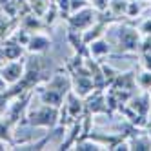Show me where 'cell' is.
I'll return each mask as SVG.
<instances>
[{"instance_id": "1", "label": "cell", "mask_w": 151, "mask_h": 151, "mask_svg": "<svg viewBox=\"0 0 151 151\" xmlns=\"http://www.w3.org/2000/svg\"><path fill=\"white\" fill-rule=\"evenodd\" d=\"M58 116H60V107L42 104L37 109H27L22 124H27L31 127H46V129H55L58 126Z\"/></svg>"}, {"instance_id": "2", "label": "cell", "mask_w": 151, "mask_h": 151, "mask_svg": "<svg viewBox=\"0 0 151 151\" xmlns=\"http://www.w3.org/2000/svg\"><path fill=\"white\" fill-rule=\"evenodd\" d=\"M142 35H140L138 27H131V26H120L116 31V44L118 49L124 53H137Z\"/></svg>"}, {"instance_id": "3", "label": "cell", "mask_w": 151, "mask_h": 151, "mask_svg": "<svg viewBox=\"0 0 151 151\" xmlns=\"http://www.w3.org/2000/svg\"><path fill=\"white\" fill-rule=\"evenodd\" d=\"M95 17H96V11H95L91 6L82 7V9L71 13V15L66 18V20H68V27L77 29V31H86L89 26H93V24L96 22Z\"/></svg>"}, {"instance_id": "4", "label": "cell", "mask_w": 151, "mask_h": 151, "mask_svg": "<svg viewBox=\"0 0 151 151\" xmlns=\"http://www.w3.org/2000/svg\"><path fill=\"white\" fill-rule=\"evenodd\" d=\"M84 107L91 115H111L106 102V89H93L84 99Z\"/></svg>"}, {"instance_id": "5", "label": "cell", "mask_w": 151, "mask_h": 151, "mask_svg": "<svg viewBox=\"0 0 151 151\" xmlns=\"http://www.w3.org/2000/svg\"><path fill=\"white\" fill-rule=\"evenodd\" d=\"M24 71H26V58L7 60L0 66V75H2V78L7 82V86L17 84L24 77Z\"/></svg>"}, {"instance_id": "6", "label": "cell", "mask_w": 151, "mask_h": 151, "mask_svg": "<svg viewBox=\"0 0 151 151\" xmlns=\"http://www.w3.org/2000/svg\"><path fill=\"white\" fill-rule=\"evenodd\" d=\"M95 89V84L89 73H73L71 75V91L86 99Z\"/></svg>"}, {"instance_id": "7", "label": "cell", "mask_w": 151, "mask_h": 151, "mask_svg": "<svg viewBox=\"0 0 151 151\" xmlns=\"http://www.w3.org/2000/svg\"><path fill=\"white\" fill-rule=\"evenodd\" d=\"M49 47H51V38L42 31H37V33H31L26 51L31 53V55H44Z\"/></svg>"}, {"instance_id": "8", "label": "cell", "mask_w": 151, "mask_h": 151, "mask_svg": "<svg viewBox=\"0 0 151 151\" xmlns=\"http://www.w3.org/2000/svg\"><path fill=\"white\" fill-rule=\"evenodd\" d=\"M88 53H89V57L95 58V60H102L104 57H107L111 53V44L107 42V38L100 37V38H95L93 42H89L88 44Z\"/></svg>"}, {"instance_id": "9", "label": "cell", "mask_w": 151, "mask_h": 151, "mask_svg": "<svg viewBox=\"0 0 151 151\" xmlns=\"http://www.w3.org/2000/svg\"><path fill=\"white\" fill-rule=\"evenodd\" d=\"M26 53V46H22V44H18L17 40H13V38H4L2 40V57H4V60L7 62V60H17V58H20Z\"/></svg>"}, {"instance_id": "10", "label": "cell", "mask_w": 151, "mask_h": 151, "mask_svg": "<svg viewBox=\"0 0 151 151\" xmlns=\"http://www.w3.org/2000/svg\"><path fill=\"white\" fill-rule=\"evenodd\" d=\"M20 26L26 27L29 33L44 31V29L47 27V26H46V22H44V18H42L40 15H37V13H33V11H31L29 15H24L22 18H20Z\"/></svg>"}, {"instance_id": "11", "label": "cell", "mask_w": 151, "mask_h": 151, "mask_svg": "<svg viewBox=\"0 0 151 151\" xmlns=\"http://www.w3.org/2000/svg\"><path fill=\"white\" fill-rule=\"evenodd\" d=\"M107 24H109V22H107ZM107 24H106V20H100V22H95L93 26H89L86 31H82V40H84V44L88 46L89 42H93L95 38L104 37V31H106Z\"/></svg>"}, {"instance_id": "12", "label": "cell", "mask_w": 151, "mask_h": 151, "mask_svg": "<svg viewBox=\"0 0 151 151\" xmlns=\"http://www.w3.org/2000/svg\"><path fill=\"white\" fill-rule=\"evenodd\" d=\"M129 142V149L133 151H149L151 149V137L146 133V135H131V138L127 140Z\"/></svg>"}, {"instance_id": "13", "label": "cell", "mask_w": 151, "mask_h": 151, "mask_svg": "<svg viewBox=\"0 0 151 151\" xmlns=\"http://www.w3.org/2000/svg\"><path fill=\"white\" fill-rule=\"evenodd\" d=\"M15 124L9 120V118H2L0 116V140H4V142H7V144H15ZM13 149V147H11Z\"/></svg>"}, {"instance_id": "14", "label": "cell", "mask_w": 151, "mask_h": 151, "mask_svg": "<svg viewBox=\"0 0 151 151\" xmlns=\"http://www.w3.org/2000/svg\"><path fill=\"white\" fill-rule=\"evenodd\" d=\"M71 149H75V151H102L106 147L100 142H96V140L89 138V137H80L77 142H75V146Z\"/></svg>"}, {"instance_id": "15", "label": "cell", "mask_w": 151, "mask_h": 151, "mask_svg": "<svg viewBox=\"0 0 151 151\" xmlns=\"http://www.w3.org/2000/svg\"><path fill=\"white\" fill-rule=\"evenodd\" d=\"M137 84H138L140 89L151 93V71H146V69H144V71L137 77Z\"/></svg>"}, {"instance_id": "16", "label": "cell", "mask_w": 151, "mask_h": 151, "mask_svg": "<svg viewBox=\"0 0 151 151\" xmlns=\"http://www.w3.org/2000/svg\"><path fill=\"white\" fill-rule=\"evenodd\" d=\"M109 9L115 17H120L122 13L126 15V9H127V2L126 0H109Z\"/></svg>"}, {"instance_id": "17", "label": "cell", "mask_w": 151, "mask_h": 151, "mask_svg": "<svg viewBox=\"0 0 151 151\" xmlns=\"http://www.w3.org/2000/svg\"><path fill=\"white\" fill-rule=\"evenodd\" d=\"M140 15V6H138V2H127V9H126V17H129V18H135V17H138Z\"/></svg>"}, {"instance_id": "18", "label": "cell", "mask_w": 151, "mask_h": 151, "mask_svg": "<svg viewBox=\"0 0 151 151\" xmlns=\"http://www.w3.org/2000/svg\"><path fill=\"white\" fill-rule=\"evenodd\" d=\"M91 7L95 11L102 13V11H106V9L109 7V0H91Z\"/></svg>"}, {"instance_id": "19", "label": "cell", "mask_w": 151, "mask_h": 151, "mask_svg": "<svg viewBox=\"0 0 151 151\" xmlns=\"http://www.w3.org/2000/svg\"><path fill=\"white\" fill-rule=\"evenodd\" d=\"M138 31H140V35H151V18H146L138 26Z\"/></svg>"}, {"instance_id": "20", "label": "cell", "mask_w": 151, "mask_h": 151, "mask_svg": "<svg viewBox=\"0 0 151 151\" xmlns=\"http://www.w3.org/2000/svg\"><path fill=\"white\" fill-rule=\"evenodd\" d=\"M142 68L151 71V53H142Z\"/></svg>"}, {"instance_id": "21", "label": "cell", "mask_w": 151, "mask_h": 151, "mask_svg": "<svg viewBox=\"0 0 151 151\" xmlns=\"http://www.w3.org/2000/svg\"><path fill=\"white\" fill-rule=\"evenodd\" d=\"M7 88H9V86H7V82L2 78V75H0V95H2V93L7 89Z\"/></svg>"}, {"instance_id": "22", "label": "cell", "mask_w": 151, "mask_h": 151, "mask_svg": "<svg viewBox=\"0 0 151 151\" xmlns=\"http://www.w3.org/2000/svg\"><path fill=\"white\" fill-rule=\"evenodd\" d=\"M147 135L151 137V126H147Z\"/></svg>"}, {"instance_id": "23", "label": "cell", "mask_w": 151, "mask_h": 151, "mask_svg": "<svg viewBox=\"0 0 151 151\" xmlns=\"http://www.w3.org/2000/svg\"><path fill=\"white\" fill-rule=\"evenodd\" d=\"M2 113H4V111H2V107H0V116H2Z\"/></svg>"}]
</instances>
